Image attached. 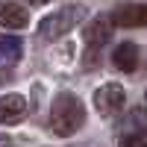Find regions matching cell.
Instances as JSON below:
<instances>
[{"label":"cell","mask_w":147,"mask_h":147,"mask_svg":"<svg viewBox=\"0 0 147 147\" xmlns=\"http://www.w3.org/2000/svg\"><path fill=\"white\" fill-rule=\"evenodd\" d=\"M85 124V106L80 103V97L77 94H71V91H62L53 100V109H50V129L56 132V136H74L80 127Z\"/></svg>","instance_id":"1"},{"label":"cell","mask_w":147,"mask_h":147,"mask_svg":"<svg viewBox=\"0 0 147 147\" xmlns=\"http://www.w3.org/2000/svg\"><path fill=\"white\" fill-rule=\"evenodd\" d=\"M85 6H65V9H59L53 12V15H47L41 24H38V35L47 41H53V38H62L65 32H71L77 24L85 21Z\"/></svg>","instance_id":"2"},{"label":"cell","mask_w":147,"mask_h":147,"mask_svg":"<svg viewBox=\"0 0 147 147\" xmlns=\"http://www.w3.org/2000/svg\"><path fill=\"white\" fill-rule=\"evenodd\" d=\"M124 88H121L118 82H106V85H100V88L94 91V109L100 115H115V112H121L124 109Z\"/></svg>","instance_id":"3"},{"label":"cell","mask_w":147,"mask_h":147,"mask_svg":"<svg viewBox=\"0 0 147 147\" xmlns=\"http://www.w3.org/2000/svg\"><path fill=\"white\" fill-rule=\"evenodd\" d=\"M30 24V12L24 9L21 3H15V0H3L0 3V27L6 30H24Z\"/></svg>","instance_id":"4"},{"label":"cell","mask_w":147,"mask_h":147,"mask_svg":"<svg viewBox=\"0 0 147 147\" xmlns=\"http://www.w3.org/2000/svg\"><path fill=\"white\" fill-rule=\"evenodd\" d=\"M27 118V100L21 94H3L0 97V124H18Z\"/></svg>","instance_id":"5"},{"label":"cell","mask_w":147,"mask_h":147,"mask_svg":"<svg viewBox=\"0 0 147 147\" xmlns=\"http://www.w3.org/2000/svg\"><path fill=\"white\" fill-rule=\"evenodd\" d=\"M112 62H115L118 71H124V74H136L138 65H141V53H138V47L132 44V41H124V44H118V47H115Z\"/></svg>","instance_id":"6"},{"label":"cell","mask_w":147,"mask_h":147,"mask_svg":"<svg viewBox=\"0 0 147 147\" xmlns=\"http://www.w3.org/2000/svg\"><path fill=\"white\" fill-rule=\"evenodd\" d=\"M109 38H112V24H109V18H94L88 24V30H85V44H88L91 50H100V47L109 44Z\"/></svg>","instance_id":"7"},{"label":"cell","mask_w":147,"mask_h":147,"mask_svg":"<svg viewBox=\"0 0 147 147\" xmlns=\"http://www.w3.org/2000/svg\"><path fill=\"white\" fill-rule=\"evenodd\" d=\"M112 21L121 24V27H144V6L136 3H124L112 12Z\"/></svg>","instance_id":"8"},{"label":"cell","mask_w":147,"mask_h":147,"mask_svg":"<svg viewBox=\"0 0 147 147\" xmlns=\"http://www.w3.org/2000/svg\"><path fill=\"white\" fill-rule=\"evenodd\" d=\"M21 59V41L18 38H0V68H12Z\"/></svg>","instance_id":"9"},{"label":"cell","mask_w":147,"mask_h":147,"mask_svg":"<svg viewBox=\"0 0 147 147\" xmlns=\"http://www.w3.org/2000/svg\"><path fill=\"white\" fill-rule=\"evenodd\" d=\"M118 147H147V129H136V132L121 136Z\"/></svg>","instance_id":"10"},{"label":"cell","mask_w":147,"mask_h":147,"mask_svg":"<svg viewBox=\"0 0 147 147\" xmlns=\"http://www.w3.org/2000/svg\"><path fill=\"white\" fill-rule=\"evenodd\" d=\"M144 27H147V3H144Z\"/></svg>","instance_id":"11"},{"label":"cell","mask_w":147,"mask_h":147,"mask_svg":"<svg viewBox=\"0 0 147 147\" xmlns=\"http://www.w3.org/2000/svg\"><path fill=\"white\" fill-rule=\"evenodd\" d=\"M30 3H47V0H30Z\"/></svg>","instance_id":"12"},{"label":"cell","mask_w":147,"mask_h":147,"mask_svg":"<svg viewBox=\"0 0 147 147\" xmlns=\"http://www.w3.org/2000/svg\"><path fill=\"white\" fill-rule=\"evenodd\" d=\"M144 97H147V91H144Z\"/></svg>","instance_id":"13"}]
</instances>
